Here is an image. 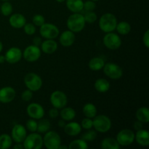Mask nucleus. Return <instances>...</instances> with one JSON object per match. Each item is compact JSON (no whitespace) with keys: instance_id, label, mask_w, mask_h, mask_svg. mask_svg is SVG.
<instances>
[{"instance_id":"nucleus-48","label":"nucleus","mask_w":149,"mask_h":149,"mask_svg":"<svg viewBox=\"0 0 149 149\" xmlns=\"http://www.w3.org/2000/svg\"><path fill=\"white\" fill-rule=\"evenodd\" d=\"M5 61V57L4 55H0V63H4Z\"/></svg>"},{"instance_id":"nucleus-5","label":"nucleus","mask_w":149,"mask_h":149,"mask_svg":"<svg viewBox=\"0 0 149 149\" xmlns=\"http://www.w3.org/2000/svg\"><path fill=\"white\" fill-rule=\"evenodd\" d=\"M43 145L48 149H58L61 145L60 135L54 131H48L43 138Z\"/></svg>"},{"instance_id":"nucleus-47","label":"nucleus","mask_w":149,"mask_h":149,"mask_svg":"<svg viewBox=\"0 0 149 149\" xmlns=\"http://www.w3.org/2000/svg\"><path fill=\"white\" fill-rule=\"evenodd\" d=\"M13 148H14V149H23L24 148V147H23V145H22L21 143H17Z\"/></svg>"},{"instance_id":"nucleus-1","label":"nucleus","mask_w":149,"mask_h":149,"mask_svg":"<svg viewBox=\"0 0 149 149\" xmlns=\"http://www.w3.org/2000/svg\"><path fill=\"white\" fill-rule=\"evenodd\" d=\"M117 20L115 15L112 13H106L100 17L99 20V27L106 33L113 32L116 30Z\"/></svg>"},{"instance_id":"nucleus-6","label":"nucleus","mask_w":149,"mask_h":149,"mask_svg":"<svg viewBox=\"0 0 149 149\" xmlns=\"http://www.w3.org/2000/svg\"><path fill=\"white\" fill-rule=\"evenodd\" d=\"M26 87L32 92L38 91L42 86V80L39 75L35 73H29L24 77Z\"/></svg>"},{"instance_id":"nucleus-9","label":"nucleus","mask_w":149,"mask_h":149,"mask_svg":"<svg viewBox=\"0 0 149 149\" xmlns=\"http://www.w3.org/2000/svg\"><path fill=\"white\" fill-rule=\"evenodd\" d=\"M41 36L47 39H54L59 35V29L52 23H44L39 29Z\"/></svg>"},{"instance_id":"nucleus-2","label":"nucleus","mask_w":149,"mask_h":149,"mask_svg":"<svg viewBox=\"0 0 149 149\" xmlns=\"http://www.w3.org/2000/svg\"><path fill=\"white\" fill-rule=\"evenodd\" d=\"M85 23L84 15L79 13L71 15L67 20V26L68 29L74 33L81 31L85 26Z\"/></svg>"},{"instance_id":"nucleus-20","label":"nucleus","mask_w":149,"mask_h":149,"mask_svg":"<svg viewBox=\"0 0 149 149\" xmlns=\"http://www.w3.org/2000/svg\"><path fill=\"white\" fill-rule=\"evenodd\" d=\"M135 139L140 146H148L149 145V133L146 130L141 129L137 131L136 135H135Z\"/></svg>"},{"instance_id":"nucleus-50","label":"nucleus","mask_w":149,"mask_h":149,"mask_svg":"<svg viewBox=\"0 0 149 149\" xmlns=\"http://www.w3.org/2000/svg\"><path fill=\"white\" fill-rule=\"evenodd\" d=\"M2 49H3V45H2V43H1V42H0V52H1Z\"/></svg>"},{"instance_id":"nucleus-3","label":"nucleus","mask_w":149,"mask_h":149,"mask_svg":"<svg viewBox=\"0 0 149 149\" xmlns=\"http://www.w3.org/2000/svg\"><path fill=\"white\" fill-rule=\"evenodd\" d=\"M93 127L96 131L101 133L108 132L111 127V121L106 115H97L93 120Z\"/></svg>"},{"instance_id":"nucleus-32","label":"nucleus","mask_w":149,"mask_h":149,"mask_svg":"<svg viewBox=\"0 0 149 149\" xmlns=\"http://www.w3.org/2000/svg\"><path fill=\"white\" fill-rule=\"evenodd\" d=\"M68 148L69 149H87L88 145L83 139H77L71 142Z\"/></svg>"},{"instance_id":"nucleus-45","label":"nucleus","mask_w":149,"mask_h":149,"mask_svg":"<svg viewBox=\"0 0 149 149\" xmlns=\"http://www.w3.org/2000/svg\"><path fill=\"white\" fill-rule=\"evenodd\" d=\"M42 39L40 37H38V36H36L34 39H33V45H36V46L39 47V45H41L42 44Z\"/></svg>"},{"instance_id":"nucleus-19","label":"nucleus","mask_w":149,"mask_h":149,"mask_svg":"<svg viewBox=\"0 0 149 149\" xmlns=\"http://www.w3.org/2000/svg\"><path fill=\"white\" fill-rule=\"evenodd\" d=\"M41 48L44 53L52 54L58 49V43L54 39H46L42 42Z\"/></svg>"},{"instance_id":"nucleus-26","label":"nucleus","mask_w":149,"mask_h":149,"mask_svg":"<svg viewBox=\"0 0 149 149\" xmlns=\"http://www.w3.org/2000/svg\"><path fill=\"white\" fill-rule=\"evenodd\" d=\"M101 148L103 149H119L120 146L114 138H106L102 141Z\"/></svg>"},{"instance_id":"nucleus-13","label":"nucleus","mask_w":149,"mask_h":149,"mask_svg":"<svg viewBox=\"0 0 149 149\" xmlns=\"http://www.w3.org/2000/svg\"><path fill=\"white\" fill-rule=\"evenodd\" d=\"M12 139L17 143H21L23 142L27 136L26 128L22 125H15L12 130Z\"/></svg>"},{"instance_id":"nucleus-49","label":"nucleus","mask_w":149,"mask_h":149,"mask_svg":"<svg viewBox=\"0 0 149 149\" xmlns=\"http://www.w3.org/2000/svg\"><path fill=\"white\" fill-rule=\"evenodd\" d=\"M61 148H65V149H68V146H60L58 149H61Z\"/></svg>"},{"instance_id":"nucleus-22","label":"nucleus","mask_w":149,"mask_h":149,"mask_svg":"<svg viewBox=\"0 0 149 149\" xmlns=\"http://www.w3.org/2000/svg\"><path fill=\"white\" fill-rule=\"evenodd\" d=\"M66 6L72 13H79L83 10L84 2L82 0H66Z\"/></svg>"},{"instance_id":"nucleus-14","label":"nucleus","mask_w":149,"mask_h":149,"mask_svg":"<svg viewBox=\"0 0 149 149\" xmlns=\"http://www.w3.org/2000/svg\"><path fill=\"white\" fill-rule=\"evenodd\" d=\"M28 115L31 119H40L45 116V110L40 104L36 103H31L28 106L26 109Z\"/></svg>"},{"instance_id":"nucleus-10","label":"nucleus","mask_w":149,"mask_h":149,"mask_svg":"<svg viewBox=\"0 0 149 149\" xmlns=\"http://www.w3.org/2000/svg\"><path fill=\"white\" fill-rule=\"evenodd\" d=\"M103 44L108 49L115 50V49H119L121 47L122 40L118 34L109 32L105 35L103 38Z\"/></svg>"},{"instance_id":"nucleus-39","label":"nucleus","mask_w":149,"mask_h":149,"mask_svg":"<svg viewBox=\"0 0 149 149\" xmlns=\"http://www.w3.org/2000/svg\"><path fill=\"white\" fill-rule=\"evenodd\" d=\"M81 127L85 130H90L93 127V122L90 118H85L81 121Z\"/></svg>"},{"instance_id":"nucleus-31","label":"nucleus","mask_w":149,"mask_h":149,"mask_svg":"<svg viewBox=\"0 0 149 149\" xmlns=\"http://www.w3.org/2000/svg\"><path fill=\"white\" fill-rule=\"evenodd\" d=\"M13 144V139L11 136L7 134H2L0 135V149H7L11 147Z\"/></svg>"},{"instance_id":"nucleus-27","label":"nucleus","mask_w":149,"mask_h":149,"mask_svg":"<svg viewBox=\"0 0 149 149\" xmlns=\"http://www.w3.org/2000/svg\"><path fill=\"white\" fill-rule=\"evenodd\" d=\"M61 113H60V115H61L62 119L65 121H70L73 120V119L75 118L76 116V111L74 110V109L71 107H64L63 109H61Z\"/></svg>"},{"instance_id":"nucleus-7","label":"nucleus","mask_w":149,"mask_h":149,"mask_svg":"<svg viewBox=\"0 0 149 149\" xmlns=\"http://www.w3.org/2000/svg\"><path fill=\"white\" fill-rule=\"evenodd\" d=\"M116 140L119 146H128L135 141V134L131 130L124 129L118 132Z\"/></svg>"},{"instance_id":"nucleus-21","label":"nucleus","mask_w":149,"mask_h":149,"mask_svg":"<svg viewBox=\"0 0 149 149\" xmlns=\"http://www.w3.org/2000/svg\"><path fill=\"white\" fill-rule=\"evenodd\" d=\"M64 131L70 136H77L81 132V127L77 122H71L64 126Z\"/></svg>"},{"instance_id":"nucleus-33","label":"nucleus","mask_w":149,"mask_h":149,"mask_svg":"<svg viewBox=\"0 0 149 149\" xmlns=\"http://www.w3.org/2000/svg\"><path fill=\"white\" fill-rule=\"evenodd\" d=\"M1 13L3 15L9 16L13 13V6L10 2L6 1L1 6Z\"/></svg>"},{"instance_id":"nucleus-16","label":"nucleus","mask_w":149,"mask_h":149,"mask_svg":"<svg viewBox=\"0 0 149 149\" xmlns=\"http://www.w3.org/2000/svg\"><path fill=\"white\" fill-rule=\"evenodd\" d=\"M16 95V92L11 87H4L0 89V102L9 103L13 101Z\"/></svg>"},{"instance_id":"nucleus-4","label":"nucleus","mask_w":149,"mask_h":149,"mask_svg":"<svg viewBox=\"0 0 149 149\" xmlns=\"http://www.w3.org/2000/svg\"><path fill=\"white\" fill-rule=\"evenodd\" d=\"M23 143L25 149H41L43 146V138L34 132L26 136Z\"/></svg>"},{"instance_id":"nucleus-18","label":"nucleus","mask_w":149,"mask_h":149,"mask_svg":"<svg viewBox=\"0 0 149 149\" xmlns=\"http://www.w3.org/2000/svg\"><path fill=\"white\" fill-rule=\"evenodd\" d=\"M9 22H10V26L14 29H21L26 23V20L24 15L22 14L15 13L10 16Z\"/></svg>"},{"instance_id":"nucleus-8","label":"nucleus","mask_w":149,"mask_h":149,"mask_svg":"<svg viewBox=\"0 0 149 149\" xmlns=\"http://www.w3.org/2000/svg\"><path fill=\"white\" fill-rule=\"evenodd\" d=\"M103 71L109 78L111 79H119L123 75V70L117 64L108 63L103 66Z\"/></svg>"},{"instance_id":"nucleus-15","label":"nucleus","mask_w":149,"mask_h":149,"mask_svg":"<svg viewBox=\"0 0 149 149\" xmlns=\"http://www.w3.org/2000/svg\"><path fill=\"white\" fill-rule=\"evenodd\" d=\"M5 60L9 63L14 64L21 60L23 57V52L18 47H11L6 52Z\"/></svg>"},{"instance_id":"nucleus-11","label":"nucleus","mask_w":149,"mask_h":149,"mask_svg":"<svg viewBox=\"0 0 149 149\" xmlns=\"http://www.w3.org/2000/svg\"><path fill=\"white\" fill-rule=\"evenodd\" d=\"M67 96L63 92L56 90L54 91L50 95V103L54 108L61 109L67 104Z\"/></svg>"},{"instance_id":"nucleus-29","label":"nucleus","mask_w":149,"mask_h":149,"mask_svg":"<svg viewBox=\"0 0 149 149\" xmlns=\"http://www.w3.org/2000/svg\"><path fill=\"white\" fill-rule=\"evenodd\" d=\"M50 122L47 119H40L39 122H37V130L39 133L45 134L50 129Z\"/></svg>"},{"instance_id":"nucleus-52","label":"nucleus","mask_w":149,"mask_h":149,"mask_svg":"<svg viewBox=\"0 0 149 149\" xmlns=\"http://www.w3.org/2000/svg\"><path fill=\"white\" fill-rule=\"evenodd\" d=\"M1 1H8V0H1Z\"/></svg>"},{"instance_id":"nucleus-36","label":"nucleus","mask_w":149,"mask_h":149,"mask_svg":"<svg viewBox=\"0 0 149 149\" xmlns=\"http://www.w3.org/2000/svg\"><path fill=\"white\" fill-rule=\"evenodd\" d=\"M26 127L28 130L31 132H36L37 130V122L33 119H30L26 122Z\"/></svg>"},{"instance_id":"nucleus-28","label":"nucleus","mask_w":149,"mask_h":149,"mask_svg":"<svg viewBox=\"0 0 149 149\" xmlns=\"http://www.w3.org/2000/svg\"><path fill=\"white\" fill-rule=\"evenodd\" d=\"M83 113L87 118H94L97 115V109L96 106L93 103H87L83 107Z\"/></svg>"},{"instance_id":"nucleus-37","label":"nucleus","mask_w":149,"mask_h":149,"mask_svg":"<svg viewBox=\"0 0 149 149\" xmlns=\"http://www.w3.org/2000/svg\"><path fill=\"white\" fill-rule=\"evenodd\" d=\"M33 24L36 26H39L40 27L41 26L44 24L45 23V18L43 15H35L33 17Z\"/></svg>"},{"instance_id":"nucleus-25","label":"nucleus","mask_w":149,"mask_h":149,"mask_svg":"<svg viewBox=\"0 0 149 149\" xmlns=\"http://www.w3.org/2000/svg\"><path fill=\"white\" fill-rule=\"evenodd\" d=\"M105 65V62L103 58L96 57L92 58L89 62V68L93 71H100L103 68Z\"/></svg>"},{"instance_id":"nucleus-17","label":"nucleus","mask_w":149,"mask_h":149,"mask_svg":"<svg viewBox=\"0 0 149 149\" xmlns=\"http://www.w3.org/2000/svg\"><path fill=\"white\" fill-rule=\"evenodd\" d=\"M75 34L73 31L70 30L65 31L61 33L60 36V42L62 45V46L68 47L71 46L75 42Z\"/></svg>"},{"instance_id":"nucleus-40","label":"nucleus","mask_w":149,"mask_h":149,"mask_svg":"<svg viewBox=\"0 0 149 149\" xmlns=\"http://www.w3.org/2000/svg\"><path fill=\"white\" fill-rule=\"evenodd\" d=\"M95 7L96 4L94 2V1H87L84 2L83 10H84L85 11H94Z\"/></svg>"},{"instance_id":"nucleus-34","label":"nucleus","mask_w":149,"mask_h":149,"mask_svg":"<svg viewBox=\"0 0 149 149\" xmlns=\"http://www.w3.org/2000/svg\"><path fill=\"white\" fill-rule=\"evenodd\" d=\"M87 132H84V134L81 136V139H83L85 141H93L97 137V132H95V130H93L90 129L87 130Z\"/></svg>"},{"instance_id":"nucleus-23","label":"nucleus","mask_w":149,"mask_h":149,"mask_svg":"<svg viewBox=\"0 0 149 149\" xmlns=\"http://www.w3.org/2000/svg\"><path fill=\"white\" fill-rule=\"evenodd\" d=\"M94 87L99 93H106L110 89V83L105 79H98L95 82Z\"/></svg>"},{"instance_id":"nucleus-43","label":"nucleus","mask_w":149,"mask_h":149,"mask_svg":"<svg viewBox=\"0 0 149 149\" xmlns=\"http://www.w3.org/2000/svg\"><path fill=\"white\" fill-rule=\"evenodd\" d=\"M58 115H59V112H58V109H56V108L53 107V109H50L49 111V116L52 119L58 117Z\"/></svg>"},{"instance_id":"nucleus-42","label":"nucleus","mask_w":149,"mask_h":149,"mask_svg":"<svg viewBox=\"0 0 149 149\" xmlns=\"http://www.w3.org/2000/svg\"><path fill=\"white\" fill-rule=\"evenodd\" d=\"M143 42L144 45L146 46V47L148 48L149 47V31L147 30L145 32L143 35Z\"/></svg>"},{"instance_id":"nucleus-12","label":"nucleus","mask_w":149,"mask_h":149,"mask_svg":"<svg viewBox=\"0 0 149 149\" xmlns=\"http://www.w3.org/2000/svg\"><path fill=\"white\" fill-rule=\"evenodd\" d=\"M23 56L28 62H35L40 58L41 49L36 45H29L23 51Z\"/></svg>"},{"instance_id":"nucleus-38","label":"nucleus","mask_w":149,"mask_h":149,"mask_svg":"<svg viewBox=\"0 0 149 149\" xmlns=\"http://www.w3.org/2000/svg\"><path fill=\"white\" fill-rule=\"evenodd\" d=\"M25 33L27 35H33L36 32V27L33 23H26L23 26Z\"/></svg>"},{"instance_id":"nucleus-44","label":"nucleus","mask_w":149,"mask_h":149,"mask_svg":"<svg viewBox=\"0 0 149 149\" xmlns=\"http://www.w3.org/2000/svg\"><path fill=\"white\" fill-rule=\"evenodd\" d=\"M143 124L140 121H136V122L134 123V128H135V130H140L143 129Z\"/></svg>"},{"instance_id":"nucleus-51","label":"nucleus","mask_w":149,"mask_h":149,"mask_svg":"<svg viewBox=\"0 0 149 149\" xmlns=\"http://www.w3.org/2000/svg\"><path fill=\"white\" fill-rule=\"evenodd\" d=\"M58 2H63V1H65V0H56Z\"/></svg>"},{"instance_id":"nucleus-30","label":"nucleus","mask_w":149,"mask_h":149,"mask_svg":"<svg viewBox=\"0 0 149 149\" xmlns=\"http://www.w3.org/2000/svg\"><path fill=\"white\" fill-rule=\"evenodd\" d=\"M116 31L121 35H127L130 32L131 26L129 23L126 21H122L116 25Z\"/></svg>"},{"instance_id":"nucleus-41","label":"nucleus","mask_w":149,"mask_h":149,"mask_svg":"<svg viewBox=\"0 0 149 149\" xmlns=\"http://www.w3.org/2000/svg\"><path fill=\"white\" fill-rule=\"evenodd\" d=\"M32 97H33V93H32L31 90H29V89L26 90H24L21 95L22 100L26 102L30 101L31 100Z\"/></svg>"},{"instance_id":"nucleus-46","label":"nucleus","mask_w":149,"mask_h":149,"mask_svg":"<svg viewBox=\"0 0 149 149\" xmlns=\"http://www.w3.org/2000/svg\"><path fill=\"white\" fill-rule=\"evenodd\" d=\"M65 125V120H60L59 122H58V126L60 127H64V126Z\"/></svg>"},{"instance_id":"nucleus-53","label":"nucleus","mask_w":149,"mask_h":149,"mask_svg":"<svg viewBox=\"0 0 149 149\" xmlns=\"http://www.w3.org/2000/svg\"><path fill=\"white\" fill-rule=\"evenodd\" d=\"M93 1H98V0H93Z\"/></svg>"},{"instance_id":"nucleus-24","label":"nucleus","mask_w":149,"mask_h":149,"mask_svg":"<svg viewBox=\"0 0 149 149\" xmlns=\"http://www.w3.org/2000/svg\"><path fill=\"white\" fill-rule=\"evenodd\" d=\"M135 116L138 121L142 123H148L149 122V110L147 107H141L138 109Z\"/></svg>"},{"instance_id":"nucleus-35","label":"nucleus","mask_w":149,"mask_h":149,"mask_svg":"<svg viewBox=\"0 0 149 149\" xmlns=\"http://www.w3.org/2000/svg\"><path fill=\"white\" fill-rule=\"evenodd\" d=\"M84 20L86 23H93L97 20V16L95 12L93 11H86L85 14L84 15Z\"/></svg>"}]
</instances>
